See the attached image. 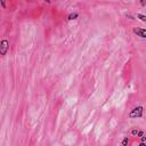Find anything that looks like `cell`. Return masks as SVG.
<instances>
[{
    "instance_id": "2",
    "label": "cell",
    "mask_w": 146,
    "mask_h": 146,
    "mask_svg": "<svg viewBox=\"0 0 146 146\" xmlns=\"http://www.w3.org/2000/svg\"><path fill=\"white\" fill-rule=\"evenodd\" d=\"M9 50V41L7 39H2L0 41V55L6 56Z\"/></svg>"
},
{
    "instance_id": "7",
    "label": "cell",
    "mask_w": 146,
    "mask_h": 146,
    "mask_svg": "<svg viewBox=\"0 0 146 146\" xmlns=\"http://www.w3.org/2000/svg\"><path fill=\"white\" fill-rule=\"evenodd\" d=\"M0 5H1V7L3 8V9H6V0H0Z\"/></svg>"
},
{
    "instance_id": "3",
    "label": "cell",
    "mask_w": 146,
    "mask_h": 146,
    "mask_svg": "<svg viewBox=\"0 0 146 146\" xmlns=\"http://www.w3.org/2000/svg\"><path fill=\"white\" fill-rule=\"evenodd\" d=\"M132 32H133V34H136L137 36H140L141 39L146 38V30L143 29V27H133Z\"/></svg>"
},
{
    "instance_id": "8",
    "label": "cell",
    "mask_w": 146,
    "mask_h": 146,
    "mask_svg": "<svg viewBox=\"0 0 146 146\" xmlns=\"http://www.w3.org/2000/svg\"><path fill=\"white\" fill-rule=\"evenodd\" d=\"M137 136H138V137H141V136H144V131H143V130H138V133H137Z\"/></svg>"
},
{
    "instance_id": "1",
    "label": "cell",
    "mask_w": 146,
    "mask_h": 146,
    "mask_svg": "<svg viewBox=\"0 0 146 146\" xmlns=\"http://www.w3.org/2000/svg\"><path fill=\"white\" fill-rule=\"evenodd\" d=\"M143 111H144V107L143 106H136V107H133L131 111H130V113H129V117L130 119H139V117H141L143 116Z\"/></svg>"
},
{
    "instance_id": "9",
    "label": "cell",
    "mask_w": 146,
    "mask_h": 146,
    "mask_svg": "<svg viewBox=\"0 0 146 146\" xmlns=\"http://www.w3.org/2000/svg\"><path fill=\"white\" fill-rule=\"evenodd\" d=\"M131 133H132L133 136H136V135L138 133V130H137V129H132V130H131Z\"/></svg>"
},
{
    "instance_id": "4",
    "label": "cell",
    "mask_w": 146,
    "mask_h": 146,
    "mask_svg": "<svg viewBox=\"0 0 146 146\" xmlns=\"http://www.w3.org/2000/svg\"><path fill=\"white\" fill-rule=\"evenodd\" d=\"M78 17H79V14L78 13H71L67 16V21H73V19H76Z\"/></svg>"
},
{
    "instance_id": "10",
    "label": "cell",
    "mask_w": 146,
    "mask_h": 146,
    "mask_svg": "<svg viewBox=\"0 0 146 146\" xmlns=\"http://www.w3.org/2000/svg\"><path fill=\"white\" fill-rule=\"evenodd\" d=\"M140 1V5L143 6V7H145L146 6V0H139Z\"/></svg>"
},
{
    "instance_id": "5",
    "label": "cell",
    "mask_w": 146,
    "mask_h": 146,
    "mask_svg": "<svg viewBox=\"0 0 146 146\" xmlns=\"http://www.w3.org/2000/svg\"><path fill=\"white\" fill-rule=\"evenodd\" d=\"M137 18H139L141 22H146V16L143 14H137Z\"/></svg>"
},
{
    "instance_id": "6",
    "label": "cell",
    "mask_w": 146,
    "mask_h": 146,
    "mask_svg": "<svg viewBox=\"0 0 146 146\" xmlns=\"http://www.w3.org/2000/svg\"><path fill=\"white\" fill-rule=\"evenodd\" d=\"M128 144H129V138H128V137H125V138L122 140V145H123V146H127Z\"/></svg>"
}]
</instances>
